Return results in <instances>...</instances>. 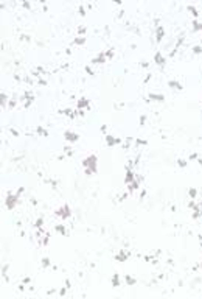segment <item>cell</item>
Segmentation results:
<instances>
[{
	"label": "cell",
	"mask_w": 202,
	"mask_h": 299,
	"mask_svg": "<svg viewBox=\"0 0 202 299\" xmlns=\"http://www.w3.org/2000/svg\"><path fill=\"white\" fill-rule=\"evenodd\" d=\"M104 61H106V53H103V52H101V53H98V56L92 61V63H95V64H100V63H104Z\"/></svg>",
	"instance_id": "6"
},
{
	"label": "cell",
	"mask_w": 202,
	"mask_h": 299,
	"mask_svg": "<svg viewBox=\"0 0 202 299\" xmlns=\"http://www.w3.org/2000/svg\"><path fill=\"white\" fill-rule=\"evenodd\" d=\"M14 203H17V195H8V198H6V206H8L9 209H13Z\"/></svg>",
	"instance_id": "3"
},
{
	"label": "cell",
	"mask_w": 202,
	"mask_h": 299,
	"mask_svg": "<svg viewBox=\"0 0 202 299\" xmlns=\"http://www.w3.org/2000/svg\"><path fill=\"white\" fill-rule=\"evenodd\" d=\"M56 213H58L59 217H62V218H67V217H70V207H68L67 204H64V206H61V207L56 210Z\"/></svg>",
	"instance_id": "2"
},
{
	"label": "cell",
	"mask_w": 202,
	"mask_h": 299,
	"mask_svg": "<svg viewBox=\"0 0 202 299\" xmlns=\"http://www.w3.org/2000/svg\"><path fill=\"white\" fill-rule=\"evenodd\" d=\"M190 196H191V198L196 196V189H190Z\"/></svg>",
	"instance_id": "16"
},
{
	"label": "cell",
	"mask_w": 202,
	"mask_h": 299,
	"mask_svg": "<svg viewBox=\"0 0 202 299\" xmlns=\"http://www.w3.org/2000/svg\"><path fill=\"white\" fill-rule=\"evenodd\" d=\"M106 142H107V145L109 147H112V145H115L120 142V139H115L113 136H106Z\"/></svg>",
	"instance_id": "7"
},
{
	"label": "cell",
	"mask_w": 202,
	"mask_h": 299,
	"mask_svg": "<svg viewBox=\"0 0 202 299\" xmlns=\"http://www.w3.org/2000/svg\"><path fill=\"white\" fill-rule=\"evenodd\" d=\"M154 61H155L157 64H160V66H163V64H165V58H163V55H162L160 52H157V53L154 55Z\"/></svg>",
	"instance_id": "5"
},
{
	"label": "cell",
	"mask_w": 202,
	"mask_h": 299,
	"mask_svg": "<svg viewBox=\"0 0 202 299\" xmlns=\"http://www.w3.org/2000/svg\"><path fill=\"white\" fill-rule=\"evenodd\" d=\"M163 34H165V30H163L162 25H159V27H157V41H162Z\"/></svg>",
	"instance_id": "10"
},
{
	"label": "cell",
	"mask_w": 202,
	"mask_h": 299,
	"mask_svg": "<svg viewBox=\"0 0 202 299\" xmlns=\"http://www.w3.org/2000/svg\"><path fill=\"white\" fill-rule=\"evenodd\" d=\"M64 136H66V139L70 140V142H76V140L79 139L78 134H76V133H72V131H66V133H64Z\"/></svg>",
	"instance_id": "4"
},
{
	"label": "cell",
	"mask_w": 202,
	"mask_h": 299,
	"mask_svg": "<svg viewBox=\"0 0 202 299\" xmlns=\"http://www.w3.org/2000/svg\"><path fill=\"white\" fill-rule=\"evenodd\" d=\"M149 98H152V100H159V101L165 100V97H163L162 94H149Z\"/></svg>",
	"instance_id": "12"
},
{
	"label": "cell",
	"mask_w": 202,
	"mask_h": 299,
	"mask_svg": "<svg viewBox=\"0 0 202 299\" xmlns=\"http://www.w3.org/2000/svg\"><path fill=\"white\" fill-rule=\"evenodd\" d=\"M168 84H170L171 87H174V89H182V84L179 83V81H176V80H171Z\"/></svg>",
	"instance_id": "11"
},
{
	"label": "cell",
	"mask_w": 202,
	"mask_h": 299,
	"mask_svg": "<svg viewBox=\"0 0 202 299\" xmlns=\"http://www.w3.org/2000/svg\"><path fill=\"white\" fill-rule=\"evenodd\" d=\"M84 41H86L84 37H82V36H79V37H76V39H75V44H82Z\"/></svg>",
	"instance_id": "14"
},
{
	"label": "cell",
	"mask_w": 202,
	"mask_h": 299,
	"mask_svg": "<svg viewBox=\"0 0 202 299\" xmlns=\"http://www.w3.org/2000/svg\"><path fill=\"white\" fill-rule=\"evenodd\" d=\"M78 108H89V100H87V98H81L78 101Z\"/></svg>",
	"instance_id": "9"
},
{
	"label": "cell",
	"mask_w": 202,
	"mask_h": 299,
	"mask_svg": "<svg viewBox=\"0 0 202 299\" xmlns=\"http://www.w3.org/2000/svg\"><path fill=\"white\" fill-rule=\"evenodd\" d=\"M124 181H126V184H131V182L135 181V179H134V173H132L131 170L126 171V178H124Z\"/></svg>",
	"instance_id": "8"
},
{
	"label": "cell",
	"mask_w": 202,
	"mask_h": 299,
	"mask_svg": "<svg viewBox=\"0 0 202 299\" xmlns=\"http://www.w3.org/2000/svg\"><path fill=\"white\" fill-rule=\"evenodd\" d=\"M82 165H84V170L87 175H92V173H97V156L95 154H90L82 160Z\"/></svg>",
	"instance_id": "1"
},
{
	"label": "cell",
	"mask_w": 202,
	"mask_h": 299,
	"mask_svg": "<svg viewBox=\"0 0 202 299\" xmlns=\"http://www.w3.org/2000/svg\"><path fill=\"white\" fill-rule=\"evenodd\" d=\"M188 10L193 13V16H197V11H196V8H194V6H188Z\"/></svg>",
	"instance_id": "15"
},
{
	"label": "cell",
	"mask_w": 202,
	"mask_h": 299,
	"mask_svg": "<svg viewBox=\"0 0 202 299\" xmlns=\"http://www.w3.org/2000/svg\"><path fill=\"white\" fill-rule=\"evenodd\" d=\"M193 28L196 30V31H197V30H202V24H201V22H197V20H193Z\"/></svg>",
	"instance_id": "13"
}]
</instances>
